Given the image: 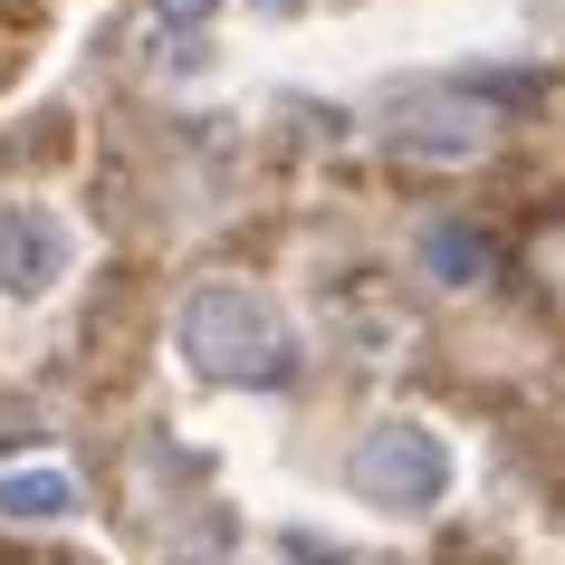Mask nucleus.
Masks as SVG:
<instances>
[{
	"label": "nucleus",
	"mask_w": 565,
	"mask_h": 565,
	"mask_svg": "<svg viewBox=\"0 0 565 565\" xmlns=\"http://www.w3.org/2000/svg\"><path fill=\"white\" fill-rule=\"evenodd\" d=\"M173 355L202 374V384H239V393H278L298 384V335L288 317L239 288V278H202L192 298L173 307Z\"/></svg>",
	"instance_id": "obj_1"
},
{
	"label": "nucleus",
	"mask_w": 565,
	"mask_h": 565,
	"mask_svg": "<svg viewBox=\"0 0 565 565\" xmlns=\"http://www.w3.org/2000/svg\"><path fill=\"white\" fill-rule=\"evenodd\" d=\"M384 145L403 163H431V173H470L479 153L499 145V106L470 87V77H441V87H403L384 106Z\"/></svg>",
	"instance_id": "obj_2"
},
{
	"label": "nucleus",
	"mask_w": 565,
	"mask_h": 565,
	"mask_svg": "<svg viewBox=\"0 0 565 565\" xmlns=\"http://www.w3.org/2000/svg\"><path fill=\"white\" fill-rule=\"evenodd\" d=\"M345 479H355L364 508L422 518V508L450 499V441L431 431V422H374V431L355 441V460H345Z\"/></svg>",
	"instance_id": "obj_3"
},
{
	"label": "nucleus",
	"mask_w": 565,
	"mask_h": 565,
	"mask_svg": "<svg viewBox=\"0 0 565 565\" xmlns=\"http://www.w3.org/2000/svg\"><path fill=\"white\" fill-rule=\"evenodd\" d=\"M67 268H77V231L49 202H10L0 211V288L10 298H49Z\"/></svg>",
	"instance_id": "obj_4"
},
{
	"label": "nucleus",
	"mask_w": 565,
	"mask_h": 565,
	"mask_svg": "<svg viewBox=\"0 0 565 565\" xmlns=\"http://www.w3.org/2000/svg\"><path fill=\"white\" fill-rule=\"evenodd\" d=\"M422 268H431L441 288H479V278H489V231H470V221H431V231H422Z\"/></svg>",
	"instance_id": "obj_5"
},
{
	"label": "nucleus",
	"mask_w": 565,
	"mask_h": 565,
	"mask_svg": "<svg viewBox=\"0 0 565 565\" xmlns=\"http://www.w3.org/2000/svg\"><path fill=\"white\" fill-rule=\"evenodd\" d=\"M77 479L67 470H0V518H67Z\"/></svg>",
	"instance_id": "obj_6"
},
{
	"label": "nucleus",
	"mask_w": 565,
	"mask_h": 565,
	"mask_svg": "<svg viewBox=\"0 0 565 565\" xmlns=\"http://www.w3.org/2000/svg\"><path fill=\"white\" fill-rule=\"evenodd\" d=\"M527 278H536L546 307H565V221H546V231L527 239Z\"/></svg>",
	"instance_id": "obj_7"
},
{
	"label": "nucleus",
	"mask_w": 565,
	"mask_h": 565,
	"mask_svg": "<svg viewBox=\"0 0 565 565\" xmlns=\"http://www.w3.org/2000/svg\"><path fill=\"white\" fill-rule=\"evenodd\" d=\"M145 10H153V20H173V30H202L221 0H145Z\"/></svg>",
	"instance_id": "obj_8"
},
{
	"label": "nucleus",
	"mask_w": 565,
	"mask_h": 565,
	"mask_svg": "<svg viewBox=\"0 0 565 565\" xmlns=\"http://www.w3.org/2000/svg\"><path fill=\"white\" fill-rule=\"evenodd\" d=\"M259 10H298V0H259Z\"/></svg>",
	"instance_id": "obj_9"
}]
</instances>
